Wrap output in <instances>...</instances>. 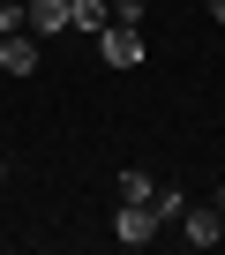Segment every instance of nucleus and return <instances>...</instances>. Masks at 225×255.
<instances>
[{
	"label": "nucleus",
	"mask_w": 225,
	"mask_h": 255,
	"mask_svg": "<svg viewBox=\"0 0 225 255\" xmlns=\"http://www.w3.org/2000/svg\"><path fill=\"white\" fill-rule=\"evenodd\" d=\"M98 60H105V68H143L150 45H143L135 23H105V30H98Z\"/></svg>",
	"instance_id": "f257e3e1"
},
{
	"label": "nucleus",
	"mask_w": 225,
	"mask_h": 255,
	"mask_svg": "<svg viewBox=\"0 0 225 255\" xmlns=\"http://www.w3.org/2000/svg\"><path fill=\"white\" fill-rule=\"evenodd\" d=\"M112 233H120V248H143V240H158V210L150 203H120L112 210Z\"/></svg>",
	"instance_id": "f03ea898"
},
{
	"label": "nucleus",
	"mask_w": 225,
	"mask_h": 255,
	"mask_svg": "<svg viewBox=\"0 0 225 255\" xmlns=\"http://www.w3.org/2000/svg\"><path fill=\"white\" fill-rule=\"evenodd\" d=\"M180 240H188V248H218V240H225V218H218L210 203H188V210H180Z\"/></svg>",
	"instance_id": "7ed1b4c3"
},
{
	"label": "nucleus",
	"mask_w": 225,
	"mask_h": 255,
	"mask_svg": "<svg viewBox=\"0 0 225 255\" xmlns=\"http://www.w3.org/2000/svg\"><path fill=\"white\" fill-rule=\"evenodd\" d=\"M23 15H30V38H60L68 30V0H23Z\"/></svg>",
	"instance_id": "20e7f679"
},
{
	"label": "nucleus",
	"mask_w": 225,
	"mask_h": 255,
	"mask_svg": "<svg viewBox=\"0 0 225 255\" xmlns=\"http://www.w3.org/2000/svg\"><path fill=\"white\" fill-rule=\"evenodd\" d=\"M0 68H8V75H30L38 68V38L30 30H8V38H0Z\"/></svg>",
	"instance_id": "39448f33"
},
{
	"label": "nucleus",
	"mask_w": 225,
	"mask_h": 255,
	"mask_svg": "<svg viewBox=\"0 0 225 255\" xmlns=\"http://www.w3.org/2000/svg\"><path fill=\"white\" fill-rule=\"evenodd\" d=\"M105 23H112V8H105V0H68V30H90V38H98Z\"/></svg>",
	"instance_id": "423d86ee"
},
{
	"label": "nucleus",
	"mask_w": 225,
	"mask_h": 255,
	"mask_svg": "<svg viewBox=\"0 0 225 255\" xmlns=\"http://www.w3.org/2000/svg\"><path fill=\"white\" fill-rule=\"evenodd\" d=\"M120 203H158V180L150 173H120Z\"/></svg>",
	"instance_id": "0eeeda50"
},
{
	"label": "nucleus",
	"mask_w": 225,
	"mask_h": 255,
	"mask_svg": "<svg viewBox=\"0 0 225 255\" xmlns=\"http://www.w3.org/2000/svg\"><path fill=\"white\" fill-rule=\"evenodd\" d=\"M143 15H150V0H112V23H135L143 30Z\"/></svg>",
	"instance_id": "6e6552de"
},
{
	"label": "nucleus",
	"mask_w": 225,
	"mask_h": 255,
	"mask_svg": "<svg viewBox=\"0 0 225 255\" xmlns=\"http://www.w3.org/2000/svg\"><path fill=\"white\" fill-rule=\"evenodd\" d=\"M8 30H30V15H23V0H0V38Z\"/></svg>",
	"instance_id": "1a4fd4ad"
},
{
	"label": "nucleus",
	"mask_w": 225,
	"mask_h": 255,
	"mask_svg": "<svg viewBox=\"0 0 225 255\" xmlns=\"http://www.w3.org/2000/svg\"><path fill=\"white\" fill-rule=\"evenodd\" d=\"M210 210H218V218H225V188H218V195H210Z\"/></svg>",
	"instance_id": "9d476101"
},
{
	"label": "nucleus",
	"mask_w": 225,
	"mask_h": 255,
	"mask_svg": "<svg viewBox=\"0 0 225 255\" xmlns=\"http://www.w3.org/2000/svg\"><path fill=\"white\" fill-rule=\"evenodd\" d=\"M210 15H218V23H225V0H210Z\"/></svg>",
	"instance_id": "9b49d317"
},
{
	"label": "nucleus",
	"mask_w": 225,
	"mask_h": 255,
	"mask_svg": "<svg viewBox=\"0 0 225 255\" xmlns=\"http://www.w3.org/2000/svg\"><path fill=\"white\" fill-rule=\"evenodd\" d=\"M0 180H8V165H0Z\"/></svg>",
	"instance_id": "f8f14e48"
}]
</instances>
